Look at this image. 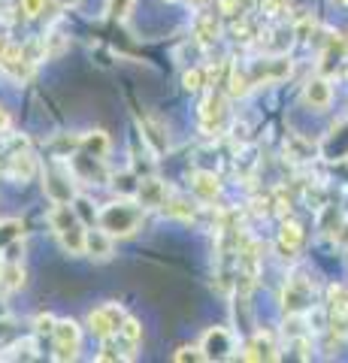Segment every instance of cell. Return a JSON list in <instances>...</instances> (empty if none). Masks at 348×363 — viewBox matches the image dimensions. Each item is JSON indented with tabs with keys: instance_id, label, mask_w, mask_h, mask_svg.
<instances>
[{
	"instance_id": "cell-35",
	"label": "cell",
	"mask_w": 348,
	"mask_h": 363,
	"mask_svg": "<svg viewBox=\"0 0 348 363\" xmlns=\"http://www.w3.org/2000/svg\"><path fill=\"white\" fill-rule=\"evenodd\" d=\"M252 212H254V215H269V200L254 197V200H252Z\"/></svg>"
},
{
	"instance_id": "cell-23",
	"label": "cell",
	"mask_w": 348,
	"mask_h": 363,
	"mask_svg": "<svg viewBox=\"0 0 348 363\" xmlns=\"http://www.w3.org/2000/svg\"><path fill=\"white\" fill-rule=\"evenodd\" d=\"M252 85H254L252 73H245V70H233L230 73V94L233 97H245L252 91Z\"/></svg>"
},
{
	"instance_id": "cell-37",
	"label": "cell",
	"mask_w": 348,
	"mask_h": 363,
	"mask_svg": "<svg viewBox=\"0 0 348 363\" xmlns=\"http://www.w3.org/2000/svg\"><path fill=\"white\" fill-rule=\"evenodd\" d=\"M58 4H61L64 9H73V6H79V4H82V0H58Z\"/></svg>"
},
{
	"instance_id": "cell-6",
	"label": "cell",
	"mask_w": 348,
	"mask_h": 363,
	"mask_svg": "<svg viewBox=\"0 0 348 363\" xmlns=\"http://www.w3.org/2000/svg\"><path fill=\"white\" fill-rule=\"evenodd\" d=\"M18 248H21V242L16 240L6 248L4 260H0V291L4 294H13V291H18L21 285H25V267H21V260L16 255Z\"/></svg>"
},
{
	"instance_id": "cell-30",
	"label": "cell",
	"mask_w": 348,
	"mask_h": 363,
	"mask_svg": "<svg viewBox=\"0 0 348 363\" xmlns=\"http://www.w3.org/2000/svg\"><path fill=\"white\" fill-rule=\"evenodd\" d=\"M46 4L49 0H21L18 9H21V16L25 18H37L40 13H46Z\"/></svg>"
},
{
	"instance_id": "cell-22",
	"label": "cell",
	"mask_w": 348,
	"mask_h": 363,
	"mask_svg": "<svg viewBox=\"0 0 348 363\" xmlns=\"http://www.w3.org/2000/svg\"><path fill=\"white\" fill-rule=\"evenodd\" d=\"M118 339H121V342H125L128 348H137V345H140V339H142V324L137 321V318H128V321L121 324Z\"/></svg>"
},
{
	"instance_id": "cell-24",
	"label": "cell",
	"mask_w": 348,
	"mask_h": 363,
	"mask_svg": "<svg viewBox=\"0 0 348 363\" xmlns=\"http://www.w3.org/2000/svg\"><path fill=\"white\" fill-rule=\"evenodd\" d=\"M254 9V0H221V13L230 18H245Z\"/></svg>"
},
{
	"instance_id": "cell-12",
	"label": "cell",
	"mask_w": 348,
	"mask_h": 363,
	"mask_svg": "<svg viewBox=\"0 0 348 363\" xmlns=\"http://www.w3.org/2000/svg\"><path fill=\"white\" fill-rule=\"evenodd\" d=\"M282 300H285L288 315H297V312H303V309H309V306H312V303H309V281H303L300 276H297V279H288Z\"/></svg>"
},
{
	"instance_id": "cell-11",
	"label": "cell",
	"mask_w": 348,
	"mask_h": 363,
	"mask_svg": "<svg viewBox=\"0 0 348 363\" xmlns=\"http://www.w3.org/2000/svg\"><path fill=\"white\" fill-rule=\"evenodd\" d=\"M191 30H194V37L200 45H212L218 37H221V21L215 13H206V9H200V13L194 16V21H191Z\"/></svg>"
},
{
	"instance_id": "cell-29",
	"label": "cell",
	"mask_w": 348,
	"mask_h": 363,
	"mask_svg": "<svg viewBox=\"0 0 348 363\" xmlns=\"http://www.w3.org/2000/svg\"><path fill=\"white\" fill-rule=\"evenodd\" d=\"M182 85H185V91H200V88L206 85V70H203V67H194V70H188L182 76Z\"/></svg>"
},
{
	"instance_id": "cell-13",
	"label": "cell",
	"mask_w": 348,
	"mask_h": 363,
	"mask_svg": "<svg viewBox=\"0 0 348 363\" xmlns=\"http://www.w3.org/2000/svg\"><path fill=\"white\" fill-rule=\"evenodd\" d=\"M161 212L167 215V218H176V221H194L197 218V206L188 197L176 194V191H167V197L161 203Z\"/></svg>"
},
{
	"instance_id": "cell-15",
	"label": "cell",
	"mask_w": 348,
	"mask_h": 363,
	"mask_svg": "<svg viewBox=\"0 0 348 363\" xmlns=\"http://www.w3.org/2000/svg\"><path fill=\"white\" fill-rule=\"evenodd\" d=\"M291 73V61L276 55V58H266L264 64H257V70L252 73L254 85H264V82H276V79H285Z\"/></svg>"
},
{
	"instance_id": "cell-8",
	"label": "cell",
	"mask_w": 348,
	"mask_h": 363,
	"mask_svg": "<svg viewBox=\"0 0 348 363\" xmlns=\"http://www.w3.org/2000/svg\"><path fill=\"white\" fill-rule=\"evenodd\" d=\"M200 348H203L206 360H228L233 357V336L228 327H212L200 339Z\"/></svg>"
},
{
	"instance_id": "cell-41",
	"label": "cell",
	"mask_w": 348,
	"mask_h": 363,
	"mask_svg": "<svg viewBox=\"0 0 348 363\" xmlns=\"http://www.w3.org/2000/svg\"><path fill=\"white\" fill-rule=\"evenodd\" d=\"M170 4H176V0H170Z\"/></svg>"
},
{
	"instance_id": "cell-9",
	"label": "cell",
	"mask_w": 348,
	"mask_h": 363,
	"mask_svg": "<svg viewBox=\"0 0 348 363\" xmlns=\"http://www.w3.org/2000/svg\"><path fill=\"white\" fill-rule=\"evenodd\" d=\"M224 97L221 94H206L203 97V104H200V128H203L206 133H218L221 130V124H224Z\"/></svg>"
},
{
	"instance_id": "cell-33",
	"label": "cell",
	"mask_w": 348,
	"mask_h": 363,
	"mask_svg": "<svg viewBox=\"0 0 348 363\" xmlns=\"http://www.w3.org/2000/svg\"><path fill=\"white\" fill-rule=\"evenodd\" d=\"M55 324H58V318H52V315H40V318H37V333H49V336H52Z\"/></svg>"
},
{
	"instance_id": "cell-21",
	"label": "cell",
	"mask_w": 348,
	"mask_h": 363,
	"mask_svg": "<svg viewBox=\"0 0 348 363\" xmlns=\"http://www.w3.org/2000/svg\"><path fill=\"white\" fill-rule=\"evenodd\" d=\"M133 351L130 348H118V342H112V339H103V345L97 351V360L100 363H118V360H130Z\"/></svg>"
},
{
	"instance_id": "cell-19",
	"label": "cell",
	"mask_w": 348,
	"mask_h": 363,
	"mask_svg": "<svg viewBox=\"0 0 348 363\" xmlns=\"http://www.w3.org/2000/svg\"><path fill=\"white\" fill-rule=\"evenodd\" d=\"M303 245V227L297 221H282L279 227V248H282V255L291 257Z\"/></svg>"
},
{
	"instance_id": "cell-28",
	"label": "cell",
	"mask_w": 348,
	"mask_h": 363,
	"mask_svg": "<svg viewBox=\"0 0 348 363\" xmlns=\"http://www.w3.org/2000/svg\"><path fill=\"white\" fill-rule=\"evenodd\" d=\"M43 43H46V55H49V58H55V55H61L67 49V37H64L61 30H49Z\"/></svg>"
},
{
	"instance_id": "cell-3",
	"label": "cell",
	"mask_w": 348,
	"mask_h": 363,
	"mask_svg": "<svg viewBox=\"0 0 348 363\" xmlns=\"http://www.w3.org/2000/svg\"><path fill=\"white\" fill-rule=\"evenodd\" d=\"M128 321V312L121 309L118 303H103V306H97V309L88 312V330H91L100 342L103 339H116L121 333V324Z\"/></svg>"
},
{
	"instance_id": "cell-27",
	"label": "cell",
	"mask_w": 348,
	"mask_h": 363,
	"mask_svg": "<svg viewBox=\"0 0 348 363\" xmlns=\"http://www.w3.org/2000/svg\"><path fill=\"white\" fill-rule=\"evenodd\" d=\"M173 360L176 363H200V360H206V354H203V348L200 345H185V348L176 351Z\"/></svg>"
},
{
	"instance_id": "cell-40",
	"label": "cell",
	"mask_w": 348,
	"mask_h": 363,
	"mask_svg": "<svg viewBox=\"0 0 348 363\" xmlns=\"http://www.w3.org/2000/svg\"><path fill=\"white\" fill-rule=\"evenodd\" d=\"M0 52H4V40H0Z\"/></svg>"
},
{
	"instance_id": "cell-14",
	"label": "cell",
	"mask_w": 348,
	"mask_h": 363,
	"mask_svg": "<svg viewBox=\"0 0 348 363\" xmlns=\"http://www.w3.org/2000/svg\"><path fill=\"white\" fill-rule=\"evenodd\" d=\"M112 240H116V236L106 233L103 227H91V230L85 233V255L91 260H109L112 257Z\"/></svg>"
},
{
	"instance_id": "cell-18",
	"label": "cell",
	"mask_w": 348,
	"mask_h": 363,
	"mask_svg": "<svg viewBox=\"0 0 348 363\" xmlns=\"http://www.w3.org/2000/svg\"><path fill=\"white\" fill-rule=\"evenodd\" d=\"M164 197H167V188L161 185L158 179H140V188H137V200L142 203L145 209H161Z\"/></svg>"
},
{
	"instance_id": "cell-2",
	"label": "cell",
	"mask_w": 348,
	"mask_h": 363,
	"mask_svg": "<svg viewBox=\"0 0 348 363\" xmlns=\"http://www.w3.org/2000/svg\"><path fill=\"white\" fill-rule=\"evenodd\" d=\"M49 224L55 236L61 240L64 252H70L73 257L76 255H85V224L79 221V215H76L67 203H55V209L49 212Z\"/></svg>"
},
{
	"instance_id": "cell-34",
	"label": "cell",
	"mask_w": 348,
	"mask_h": 363,
	"mask_svg": "<svg viewBox=\"0 0 348 363\" xmlns=\"http://www.w3.org/2000/svg\"><path fill=\"white\" fill-rule=\"evenodd\" d=\"M76 206H79V215L85 221H94V209H91V203L88 200H76Z\"/></svg>"
},
{
	"instance_id": "cell-25",
	"label": "cell",
	"mask_w": 348,
	"mask_h": 363,
	"mask_svg": "<svg viewBox=\"0 0 348 363\" xmlns=\"http://www.w3.org/2000/svg\"><path fill=\"white\" fill-rule=\"evenodd\" d=\"M330 309L336 318H348V288H342V285L330 288Z\"/></svg>"
},
{
	"instance_id": "cell-1",
	"label": "cell",
	"mask_w": 348,
	"mask_h": 363,
	"mask_svg": "<svg viewBox=\"0 0 348 363\" xmlns=\"http://www.w3.org/2000/svg\"><path fill=\"white\" fill-rule=\"evenodd\" d=\"M142 203L133 197H118L97 212V224L112 236H133L142 224Z\"/></svg>"
},
{
	"instance_id": "cell-36",
	"label": "cell",
	"mask_w": 348,
	"mask_h": 363,
	"mask_svg": "<svg viewBox=\"0 0 348 363\" xmlns=\"http://www.w3.org/2000/svg\"><path fill=\"white\" fill-rule=\"evenodd\" d=\"M6 128H9V116H6V109L0 106V133H4Z\"/></svg>"
},
{
	"instance_id": "cell-39",
	"label": "cell",
	"mask_w": 348,
	"mask_h": 363,
	"mask_svg": "<svg viewBox=\"0 0 348 363\" xmlns=\"http://www.w3.org/2000/svg\"><path fill=\"white\" fill-rule=\"evenodd\" d=\"M333 4H339V6H348V0H333Z\"/></svg>"
},
{
	"instance_id": "cell-7",
	"label": "cell",
	"mask_w": 348,
	"mask_h": 363,
	"mask_svg": "<svg viewBox=\"0 0 348 363\" xmlns=\"http://www.w3.org/2000/svg\"><path fill=\"white\" fill-rule=\"evenodd\" d=\"M6 173L16 182H30L33 176H37V157L28 152L25 140H16V149L6 157Z\"/></svg>"
},
{
	"instance_id": "cell-17",
	"label": "cell",
	"mask_w": 348,
	"mask_h": 363,
	"mask_svg": "<svg viewBox=\"0 0 348 363\" xmlns=\"http://www.w3.org/2000/svg\"><path fill=\"white\" fill-rule=\"evenodd\" d=\"M303 94H306V104H309L312 109H327L330 100H333V88H330L327 79L318 76V79H309Z\"/></svg>"
},
{
	"instance_id": "cell-26",
	"label": "cell",
	"mask_w": 348,
	"mask_h": 363,
	"mask_svg": "<svg viewBox=\"0 0 348 363\" xmlns=\"http://www.w3.org/2000/svg\"><path fill=\"white\" fill-rule=\"evenodd\" d=\"M112 188L118 191V197H137V188H140V182L133 173H121L112 179Z\"/></svg>"
},
{
	"instance_id": "cell-31",
	"label": "cell",
	"mask_w": 348,
	"mask_h": 363,
	"mask_svg": "<svg viewBox=\"0 0 348 363\" xmlns=\"http://www.w3.org/2000/svg\"><path fill=\"white\" fill-rule=\"evenodd\" d=\"M133 9V0H109V16L112 18H128V13Z\"/></svg>"
},
{
	"instance_id": "cell-32",
	"label": "cell",
	"mask_w": 348,
	"mask_h": 363,
	"mask_svg": "<svg viewBox=\"0 0 348 363\" xmlns=\"http://www.w3.org/2000/svg\"><path fill=\"white\" fill-rule=\"evenodd\" d=\"M261 9L269 18H276V16H282L288 9V0H261Z\"/></svg>"
},
{
	"instance_id": "cell-20",
	"label": "cell",
	"mask_w": 348,
	"mask_h": 363,
	"mask_svg": "<svg viewBox=\"0 0 348 363\" xmlns=\"http://www.w3.org/2000/svg\"><path fill=\"white\" fill-rule=\"evenodd\" d=\"M82 152L94 155V157H106V155H109V136H106L103 130L85 133V136H82Z\"/></svg>"
},
{
	"instance_id": "cell-4",
	"label": "cell",
	"mask_w": 348,
	"mask_h": 363,
	"mask_svg": "<svg viewBox=\"0 0 348 363\" xmlns=\"http://www.w3.org/2000/svg\"><path fill=\"white\" fill-rule=\"evenodd\" d=\"M76 173L64 164H52L49 169H43V188L52 203H70L76 197Z\"/></svg>"
},
{
	"instance_id": "cell-38",
	"label": "cell",
	"mask_w": 348,
	"mask_h": 363,
	"mask_svg": "<svg viewBox=\"0 0 348 363\" xmlns=\"http://www.w3.org/2000/svg\"><path fill=\"white\" fill-rule=\"evenodd\" d=\"M191 4H194V6H206L209 0H191Z\"/></svg>"
},
{
	"instance_id": "cell-5",
	"label": "cell",
	"mask_w": 348,
	"mask_h": 363,
	"mask_svg": "<svg viewBox=\"0 0 348 363\" xmlns=\"http://www.w3.org/2000/svg\"><path fill=\"white\" fill-rule=\"evenodd\" d=\"M55 339V360H76L79 357V348H82V330L79 324L70 321V318H61L52 330Z\"/></svg>"
},
{
	"instance_id": "cell-16",
	"label": "cell",
	"mask_w": 348,
	"mask_h": 363,
	"mask_svg": "<svg viewBox=\"0 0 348 363\" xmlns=\"http://www.w3.org/2000/svg\"><path fill=\"white\" fill-rule=\"evenodd\" d=\"M191 188H194V194L203 200V203H212L221 197V182L215 173H206V169H197L194 176H191Z\"/></svg>"
},
{
	"instance_id": "cell-10",
	"label": "cell",
	"mask_w": 348,
	"mask_h": 363,
	"mask_svg": "<svg viewBox=\"0 0 348 363\" xmlns=\"http://www.w3.org/2000/svg\"><path fill=\"white\" fill-rule=\"evenodd\" d=\"M240 357H242V360H276V357H279V348H276V342H273V333L257 330V333L252 336V342L240 351Z\"/></svg>"
}]
</instances>
